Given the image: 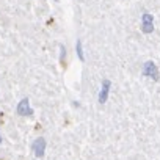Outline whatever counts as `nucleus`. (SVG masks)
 <instances>
[{
  "mask_svg": "<svg viewBox=\"0 0 160 160\" xmlns=\"http://www.w3.org/2000/svg\"><path fill=\"white\" fill-rule=\"evenodd\" d=\"M141 74L148 78H152L155 80V82H158V78H160V72H158V68L154 61H146L141 68Z\"/></svg>",
  "mask_w": 160,
  "mask_h": 160,
  "instance_id": "1",
  "label": "nucleus"
},
{
  "mask_svg": "<svg viewBox=\"0 0 160 160\" xmlns=\"http://www.w3.org/2000/svg\"><path fill=\"white\" fill-rule=\"evenodd\" d=\"M141 32L144 35H149V33L154 32V18L148 11H144L141 14Z\"/></svg>",
  "mask_w": 160,
  "mask_h": 160,
  "instance_id": "2",
  "label": "nucleus"
},
{
  "mask_svg": "<svg viewBox=\"0 0 160 160\" xmlns=\"http://www.w3.org/2000/svg\"><path fill=\"white\" fill-rule=\"evenodd\" d=\"M110 88H112V82L108 78L102 80V85H101V90H99V94H98V101L99 104H105L107 99H108V94H110Z\"/></svg>",
  "mask_w": 160,
  "mask_h": 160,
  "instance_id": "3",
  "label": "nucleus"
},
{
  "mask_svg": "<svg viewBox=\"0 0 160 160\" xmlns=\"http://www.w3.org/2000/svg\"><path fill=\"white\" fill-rule=\"evenodd\" d=\"M16 112H18V115H19V116H32V115L35 113V112H33V108L30 107V101H28L27 98H24V99L18 104Z\"/></svg>",
  "mask_w": 160,
  "mask_h": 160,
  "instance_id": "4",
  "label": "nucleus"
},
{
  "mask_svg": "<svg viewBox=\"0 0 160 160\" xmlns=\"http://www.w3.org/2000/svg\"><path fill=\"white\" fill-rule=\"evenodd\" d=\"M32 151H33V154H35L36 158H41L44 155V152H46V140L42 137L36 138L33 141V144H32Z\"/></svg>",
  "mask_w": 160,
  "mask_h": 160,
  "instance_id": "5",
  "label": "nucleus"
},
{
  "mask_svg": "<svg viewBox=\"0 0 160 160\" xmlns=\"http://www.w3.org/2000/svg\"><path fill=\"white\" fill-rule=\"evenodd\" d=\"M75 52H77V57H78V60H80V61H85L83 44H82V41H80V39H77V42H75Z\"/></svg>",
  "mask_w": 160,
  "mask_h": 160,
  "instance_id": "6",
  "label": "nucleus"
},
{
  "mask_svg": "<svg viewBox=\"0 0 160 160\" xmlns=\"http://www.w3.org/2000/svg\"><path fill=\"white\" fill-rule=\"evenodd\" d=\"M64 58H66V47L61 44L60 46V63H64Z\"/></svg>",
  "mask_w": 160,
  "mask_h": 160,
  "instance_id": "7",
  "label": "nucleus"
},
{
  "mask_svg": "<svg viewBox=\"0 0 160 160\" xmlns=\"http://www.w3.org/2000/svg\"><path fill=\"white\" fill-rule=\"evenodd\" d=\"M0 144H2V133H0Z\"/></svg>",
  "mask_w": 160,
  "mask_h": 160,
  "instance_id": "8",
  "label": "nucleus"
}]
</instances>
